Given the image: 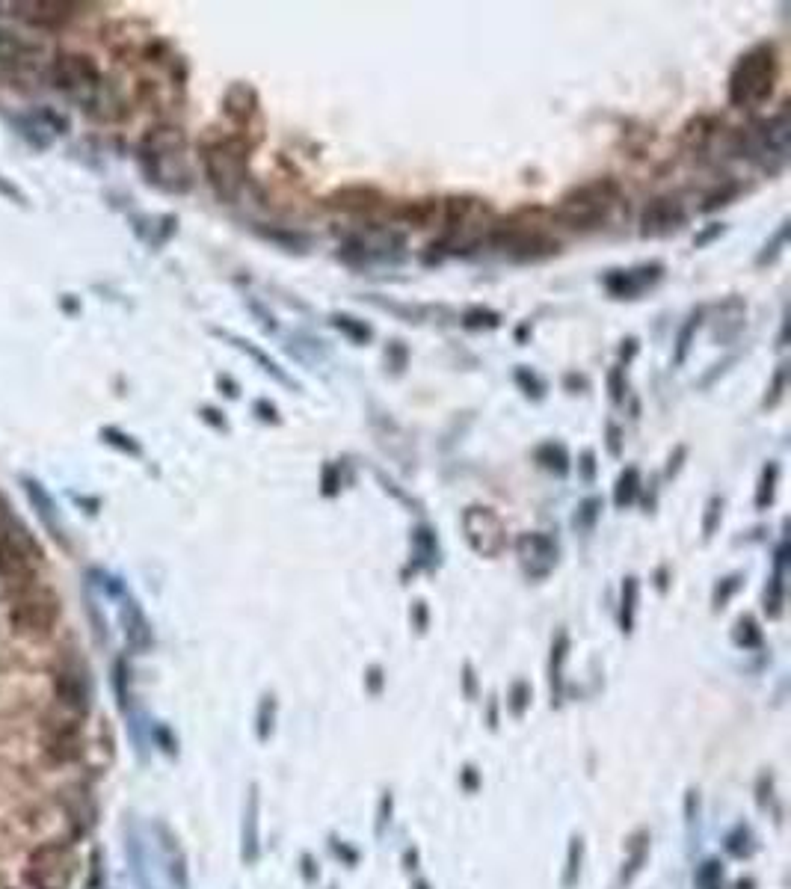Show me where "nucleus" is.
I'll return each mask as SVG.
<instances>
[{"instance_id": "5", "label": "nucleus", "mask_w": 791, "mask_h": 889, "mask_svg": "<svg viewBox=\"0 0 791 889\" xmlns=\"http://www.w3.org/2000/svg\"><path fill=\"white\" fill-rule=\"evenodd\" d=\"M75 851L66 845H42L27 860V881L36 889H69L75 881Z\"/></svg>"}, {"instance_id": "3", "label": "nucleus", "mask_w": 791, "mask_h": 889, "mask_svg": "<svg viewBox=\"0 0 791 889\" xmlns=\"http://www.w3.org/2000/svg\"><path fill=\"white\" fill-rule=\"evenodd\" d=\"M246 155H249V146H243L240 140H223L205 149L202 155L205 175L220 199L232 202L240 193L243 175H246Z\"/></svg>"}, {"instance_id": "30", "label": "nucleus", "mask_w": 791, "mask_h": 889, "mask_svg": "<svg viewBox=\"0 0 791 889\" xmlns=\"http://www.w3.org/2000/svg\"><path fill=\"white\" fill-rule=\"evenodd\" d=\"M608 448H611V454H614V457L620 454V430H617L614 424L608 427Z\"/></svg>"}, {"instance_id": "26", "label": "nucleus", "mask_w": 791, "mask_h": 889, "mask_svg": "<svg viewBox=\"0 0 791 889\" xmlns=\"http://www.w3.org/2000/svg\"><path fill=\"white\" fill-rule=\"evenodd\" d=\"M608 383H611V395H614V401L620 404V401H623V368H614Z\"/></svg>"}, {"instance_id": "31", "label": "nucleus", "mask_w": 791, "mask_h": 889, "mask_svg": "<svg viewBox=\"0 0 791 889\" xmlns=\"http://www.w3.org/2000/svg\"><path fill=\"white\" fill-rule=\"evenodd\" d=\"M593 472H596V466H593V454L587 451V454H584V481H593Z\"/></svg>"}, {"instance_id": "23", "label": "nucleus", "mask_w": 791, "mask_h": 889, "mask_svg": "<svg viewBox=\"0 0 791 889\" xmlns=\"http://www.w3.org/2000/svg\"><path fill=\"white\" fill-rule=\"evenodd\" d=\"M101 436H104L110 445H116V448H122V451H128V454H140V445L131 442V436H125V433H119V430H113V427H104Z\"/></svg>"}, {"instance_id": "28", "label": "nucleus", "mask_w": 791, "mask_h": 889, "mask_svg": "<svg viewBox=\"0 0 791 889\" xmlns=\"http://www.w3.org/2000/svg\"><path fill=\"white\" fill-rule=\"evenodd\" d=\"M0 193H3V196H9V199H12V202H18V205H21V202H24V196H21V190H18V187H15V184H9V181H6V178H3V175H0Z\"/></svg>"}, {"instance_id": "14", "label": "nucleus", "mask_w": 791, "mask_h": 889, "mask_svg": "<svg viewBox=\"0 0 791 889\" xmlns=\"http://www.w3.org/2000/svg\"><path fill=\"white\" fill-rule=\"evenodd\" d=\"M30 9L36 12H21V18L33 21V24H45V27H54V24H63L69 15H72V3H27Z\"/></svg>"}, {"instance_id": "8", "label": "nucleus", "mask_w": 791, "mask_h": 889, "mask_svg": "<svg viewBox=\"0 0 791 889\" xmlns=\"http://www.w3.org/2000/svg\"><path fill=\"white\" fill-rule=\"evenodd\" d=\"M18 534L21 531H6L0 537V575L9 578V581L30 578L36 558H39L36 546L27 537H18Z\"/></svg>"}, {"instance_id": "24", "label": "nucleus", "mask_w": 791, "mask_h": 889, "mask_svg": "<svg viewBox=\"0 0 791 889\" xmlns=\"http://www.w3.org/2000/svg\"><path fill=\"white\" fill-rule=\"evenodd\" d=\"M634 596H637V584H634V578H629L626 587H623V626H626V632H629V626H632Z\"/></svg>"}, {"instance_id": "32", "label": "nucleus", "mask_w": 791, "mask_h": 889, "mask_svg": "<svg viewBox=\"0 0 791 889\" xmlns=\"http://www.w3.org/2000/svg\"><path fill=\"white\" fill-rule=\"evenodd\" d=\"M255 409H258V412H264V415H261L264 421H276V409H273V406H267L264 401H261V404L255 406Z\"/></svg>"}, {"instance_id": "6", "label": "nucleus", "mask_w": 791, "mask_h": 889, "mask_svg": "<svg viewBox=\"0 0 791 889\" xmlns=\"http://www.w3.org/2000/svg\"><path fill=\"white\" fill-rule=\"evenodd\" d=\"M51 81L80 104H92L101 92V75L95 63L83 54H60L51 63Z\"/></svg>"}, {"instance_id": "10", "label": "nucleus", "mask_w": 791, "mask_h": 889, "mask_svg": "<svg viewBox=\"0 0 791 889\" xmlns=\"http://www.w3.org/2000/svg\"><path fill=\"white\" fill-rule=\"evenodd\" d=\"M685 220V211L676 199H655L646 205L643 217H640V232L643 238H658V235H670L673 229H679Z\"/></svg>"}, {"instance_id": "15", "label": "nucleus", "mask_w": 791, "mask_h": 889, "mask_svg": "<svg viewBox=\"0 0 791 889\" xmlns=\"http://www.w3.org/2000/svg\"><path fill=\"white\" fill-rule=\"evenodd\" d=\"M777 478H780V466H777V463H768V466L762 469V481H759V492H756V507H759V510H765V507L774 501Z\"/></svg>"}, {"instance_id": "21", "label": "nucleus", "mask_w": 791, "mask_h": 889, "mask_svg": "<svg viewBox=\"0 0 791 889\" xmlns=\"http://www.w3.org/2000/svg\"><path fill=\"white\" fill-rule=\"evenodd\" d=\"M599 510H602V498H587V501H581V507H578V513H575V528L590 531L593 522H596V516H599Z\"/></svg>"}, {"instance_id": "9", "label": "nucleus", "mask_w": 791, "mask_h": 889, "mask_svg": "<svg viewBox=\"0 0 791 889\" xmlns=\"http://www.w3.org/2000/svg\"><path fill=\"white\" fill-rule=\"evenodd\" d=\"M12 620L21 632H48L57 620V602L42 593H33L15 605Z\"/></svg>"}, {"instance_id": "4", "label": "nucleus", "mask_w": 791, "mask_h": 889, "mask_svg": "<svg viewBox=\"0 0 791 889\" xmlns=\"http://www.w3.org/2000/svg\"><path fill=\"white\" fill-rule=\"evenodd\" d=\"M614 199H617V184L614 181H596V184L572 190L560 202L557 217L572 229H593L608 217Z\"/></svg>"}, {"instance_id": "22", "label": "nucleus", "mask_w": 791, "mask_h": 889, "mask_svg": "<svg viewBox=\"0 0 791 889\" xmlns=\"http://www.w3.org/2000/svg\"><path fill=\"white\" fill-rule=\"evenodd\" d=\"M332 321H335V326H338L341 332H347L353 341H362V344H365V341L371 338V329H368L365 324H359V321H356V318H350V315H335Z\"/></svg>"}, {"instance_id": "27", "label": "nucleus", "mask_w": 791, "mask_h": 889, "mask_svg": "<svg viewBox=\"0 0 791 889\" xmlns=\"http://www.w3.org/2000/svg\"><path fill=\"white\" fill-rule=\"evenodd\" d=\"M783 383H786V371H780L777 377H774V386H771V398L765 401L768 406H774L780 398H783Z\"/></svg>"}, {"instance_id": "19", "label": "nucleus", "mask_w": 791, "mask_h": 889, "mask_svg": "<svg viewBox=\"0 0 791 889\" xmlns=\"http://www.w3.org/2000/svg\"><path fill=\"white\" fill-rule=\"evenodd\" d=\"M700 321H703V315H691V318H688V324L682 326V332H679V341H676V356H673V362H676V365H682V362H685V356H688V350H691V341H694V332L700 329Z\"/></svg>"}, {"instance_id": "1", "label": "nucleus", "mask_w": 791, "mask_h": 889, "mask_svg": "<svg viewBox=\"0 0 791 889\" xmlns=\"http://www.w3.org/2000/svg\"><path fill=\"white\" fill-rule=\"evenodd\" d=\"M140 163L149 172V181L169 193H184L193 178L184 161V134L178 128H155L140 143Z\"/></svg>"}, {"instance_id": "12", "label": "nucleus", "mask_w": 791, "mask_h": 889, "mask_svg": "<svg viewBox=\"0 0 791 889\" xmlns=\"http://www.w3.org/2000/svg\"><path fill=\"white\" fill-rule=\"evenodd\" d=\"M380 202H383V193L374 190V187H365V184H353V187L335 190L329 196V205L332 208H341V211H371Z\"/></svg>"}, {"instance_id": "13", "label": "nucleus", "mask_w": 791, "mask_h": 889, "mask_svg": "<svg viewBox=\"0 0 791 889\" xmlns=\"http://www.w3.org/2000/svg\"><path fill=\"white\" fill-rule=\"evenodd\" d=\"M122 626H125V638H128L131 647L146 649L152 644V629H149L143 611L137 608V602H125V608H122Z\"/></svg>"}, {"instance_id": "25", "label": "nucleus", "mask_w": 791, "mask_h": 889, "mask_svg": "<svg viewBox=\"0 0 791 889\" xmlns=\"http://www.w3.org/2000/svg\"><path fill=\"white\" fill-rule=\"evenodd\" d=\"M720 498H712L709 501V513H706V525H703V531H706V537H712L714 531V522H717V516H720Z\"/></svg>"}, {"instance_id": "20", "label": "nucleus", "mask_w": 791, "mask_h": 889, "mask_svg": "<svg viewBox=\"0 0 791 889\" xmlns=\"http://www.w3.org/2000/svg\"><path fill=\"white\" fill-rule=\"evenodd\" d=\"M27 492H30V501L39 507V516L57 528V510H54V501H51V498H48V495L39 489V484H36V481H27Z\"/></svg>"}, {"instance_id": "29", "label": "nucleus", "mask_w": 791, "mask_h": 889, "mask_svg": "<svg viewBox=\"0 0 791 889\" xmlns=\"http://www.w3.org/2000/svg\"><path fill=\"white\" fill-rule=\"evenodd\" d=\"M323 492H326V495H335V492H338V484H335V469H332V466H326V472H323Z\"/></svg>"}, {"instance_id": "11", "label": "nucleus", "mask_w": 791, "mask_h": 889, "mask_svg": "<svg viewBox=\"0 0 791 889\" xmlns=\"http://www.w3.org/2000/svg\"><path fill=\"white\" fill-rule=\"evenodd\" d=\"M519 555H522L525 564L531 566L534 575L549 572V566L557 561V549H554V543L546 534H525L519 540Z\"/></svg>"}, {"instance_id": "2", "label": "nucleus", "mask_w": 791, "mask_h": 889, "mask_svg": "<svg viewBox=\"0 0 791 889\" xmlns=\"http://www.w3.org/2000/svg\"><path fill=\"white\" fill-rule=\"evenodd\" d=\"M777 75H780V60L774 45H756L735 63L729 75V101L735 107H750V110L765 104L774 92Z\"/></svg>"}, {"instance_id": "17", "label": "nucleus", "mask_w": 791, "mask_h": 889, "mask_svg": "<svg viewBox=\"0 0 791 889\" xmlns=\"http://www.w3.org/2000/svg\"><path fill=\"white\" fill-rule=\"evenodd\" d=\"M537 460L546 466V469H552L557 475H566V469H569V457H566V451H563V445H543L540 451H537Z\"/></svg>"}, {"instance_id": "7", "label": "nucleus", "mask_w": 791, "mask_h": 889, "mask_svg": "<svg viewBox=\"0 0 791 889\" xmlns=\"http://www.w3.org/2000/svg\"><path fill=\"white\" fill-rule=\"evenodd\" d=\"M463 528L472 549L480 555H498L504 549V525L489 507H469L463 513Z\"/></svg>"}, {"instance_id": "18", "label": "nucleus", "mask_w": 791, "mask_h": 889, "mask_svg": "<svg viewBox=\"0 0 791 889\" xmlns=\"http://www.w3.org/2000/svg\"><path fill=\"white\" fill-rule=\"evenodd\" d=\"M232 341L238 344L243 353H249V356H252V359H255V362H258V365H261L264 371H267V374H273V377H276L279 383H288V386H291V380H288V377L282 374V368H279V365H276L273 359H267V356H264V353H261L258 347H252L249 341H240V338H232Z\"/></svg>"}, {"instance_id": "16", "label": "nucleus", "mask_w": 791, "mask_h": 889, "mask_svg": "<svg viewBox=\"0 0 791 889\" xmlns=\"http://www.w3.org/2000/svg\"><path fill=\"white\" fill-rule=\"evenodd\" d=\"M637 489H640V475L637 469H626L617 481V492H614V501L617 507H629L634 498H637Z\"/></svg>"}]
</instances>
